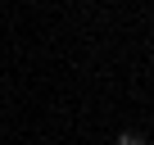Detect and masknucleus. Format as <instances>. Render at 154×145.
Listing matches in <instances>:
<instances>
[{
	"label": "nucleus",
	"instance_id": "f257e3e1",
	"mask_svg": "<svg viewBox=\"0 0 154 145\" xmlns=\"http://www.w3.org/2000/svg\"><path fill=\"white\" fill-rule=\"evenodd\" d=\"M113 145H145V136H140V131H118Z\"/></svg>",
	"mask_w": 154,
	"mask_h": 145
}]
</instances>
